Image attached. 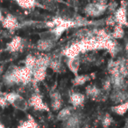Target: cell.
<instances>
[{"label":"cell","mask_w":128,"mask_h":128,"mask_svg":"<svg viewBox=\"0 0 128 128\" xmlns=\"http://www.w3.org/2000/svg\"><path fill=\"white\" fill-rule=\"evenodd\" d=\"M32 76L33 70L26 66L13 67L5 73L3 80L7 86L19 84L26 86L32 82Z\"/></svg>","instance_id":"1"},{"label":"cell","mask_w":128,"mask_h":128,"mask_svg":"<svg viewBox=\"0 0 128 128\" xmlns=\"http://www.w3.org/2000/svg\"><path fill=\"white\" fill-rule=\"evenodd\" d=\"M29 106L32 107L34 110L37 111H50L49 106L44 102L42 97L39 94V93H34L32 94L28 99Z\"/></svg>","instance_id":"2"},{"label":"cell","mask_w":128,"mask_h":128,"mask_svg":"<svg viewBox=\"0 0 128 128\" xmlns=\"http://www.w3.org/2000/svg\"><path fill=\"white\" fill-rule=\"evenodd\" d=\"M2 25L4 28L9 31H14L19 28L20 23L17 18L13 14H8L4 16L2 21Z\"/></svg>","instance_id":"3"},{"label":"cell","mask_w":128,"mask_h":128,"mask_svg":"<svg viewBox=\"0 0 128 128\" xmlns=\"http://www.w3.org/2000/svg\"><path fill=\"white\" fill-rule=\"evenodd\" d=\"M22 46L23 39L20 36H15L6 44V50L10 52H16L20 51Z\"/></svg>","instance_id":"4"},{"label":"cell","mask_w":128,"mask_h":128,"mask_svg":"<svg viewBox=\"0 0 128 128\" xmlns=\"http://www.w3.org/2000/svg\"><path fill=\"white\" fill-rule=\"evenodd\" d=\"M46 67H38L33 70L32 82L34 85L44 81L46 76Z\"/></svg>","instance_id":"5"},{"label":"cell","mask_w":128,"mask_h":128,"mask_svg":"<svg viewBox=\"0 0 128 128\" xmlns=\"http://www.w3.org/2000/svg\"><path fill=\"white\" fill-rule=\"evenodd\" d=\"M51 107L54 111H58L61 110L62 106V96L59 92H54L51 94Z\"/></svg>","instance_id":"6"},{"label":"cell","mask_w":128,"mask_h":128,"mask_svg":"<svg viewBox=\"0 0 128 128\" xmlns=\"http://www.w3.org/2000/svg\"><path fill=\"white\" fill-rule=\"evenodd\" d=\"M52 47H53V40L50 39L41 38L40 40L38 41L36 44V48L39 51H42V52L49 51Z\"/></svg>","instance_id":"7"},{"label":"cell","mask_w":128,"mask_h":128,"mask_svg":"<svg viewBox=\"0 0 128 128\" xmlns=\"http://www.w3.org/2000/svg\"><path fill=\"white\" fill-rule=\"evenodd\" d=\"M80 117L77 114L71 115L65 122L64 128H79L80 125Z\"/></svg>","instance_id":"8"},{"label":"cell","mask_w":128,"mask_h":128,"mask_svg":"<svg viewBox=\"0 0 128 128\" xmlns=\"http://www.w3.org/2000/svg\"><path fill=\"white\" fill-rule=\"evenodd\" d=\"M16 128H40L35 119L31 116L28 115L26 120L20 122Z\"/></svg>","instance_id":"9"},{"label":"cell","mask_w":128,"mask_h":128,"mask_svg":"<svg viewBox=\"0 0 128 128\" xmlns=\"http://www.w3.org/2000/svg\"><path fill=\"white\" fill-rule=\"evenodd\" d=\"M12 106L16 108L18 110L20 111H26L28 109L29 107V104H28V101L26 100L22 96H21L20 94L19 95V97L16 99V100L12 104Z\"/></svg>","instance_id":"10"},{"label":"cell","mask_w":128,"mask_h":128,"mask_svg":"<svg viewBox=\"0 0 128 128\" xmlns=\"http://www.w3.org/2000/svg\"><path fill=\"white\" fill-rule=\"evenodd\" d=\"M84 101H85V96L82 94L74 92L70 96V103L74 107L82 105Z\"/></svg>","instance_id":"11"},{"label":"cell","mask_w":128,"mask_h":128,"mask_svg":"<svg viewBox=\"0 0 128 128\" xmlns=\"http://www.w3.org/2000/svg\"><path fill=\"white\" fill-rule=\"evenodd\" d=\"M128 98V94L126 92H124L123 91H120V90H116L111 95V99L116 104H122V103H124Z\"/></svg>","instance_id":"12"},{"label":"cell","mask_w":128,"mask_h":128,"mask_svg":"<svg viewBox=\"0 0 128 128\" xmlns=\"http://www.w3.org/2000/svg\"><path fill=\"white\" fill-rule=\"evenodd\" d=\"M111 109L115 113L119 116H124L128 110V101L122 103L118 105H116L112 106Z\"/></svg>","instance_id":"13"},{"label":"cell","mask_w":128,"mask_h":128,"mask_svg":"<svg viewBox=\"0 0 128 128\" xmlns=\"http://www.w3.org/2000/svg\"><path fill=\"white\" fill-rule=\"evenodd\" d=\"M16 4L23 9H32L36 6V0H15Z\"/></svg>","instance_id":"14"},{"label":"cell","mask_w":128,"mask_h":128,"mask_svg":"<svg viewBox=\"0 0 128 128\" xmlns=\"http://www.w3.org/2000/svg\"><path fill=\"white\" fill-rule=\"evenodd\" d=\"M71 108L70 107H65L62 110L58 113L57 116V119L58 121L62 122H65L70 116H71Z\"/></svg>","instance_id":"15"},{"label":"cell","mask_w":128,"mask_h":128,"mask_svg":"<svg viewBox=\"0 0 128 128\" xmlns=\"http://www.w3.org/2000/svg\"><path fill=\"white\" fill-rule=\"evenodd\" d=\"M36 60H37V57H35L33 55L29 54L26 57V58L24 60V66H26L33 70V69L34 68L35 64H36Z\"/></svg>","instance_id":"16"},{"label":"cell","mask_w":128,"mask_h":128,"mask_svg":"<svg viewBox=\"0 0 128 128\" xmlns=\"http://www.w3.org/2000/svg\"><path fill=\"white\" fill-rule=\"evenodd\" d=\"M68 68H70V70L74 74H75L76 76H77V71L79 70V66H80L79 60L75 58H72L68 61Z\"/></svg>","instance_id":"17"},{"label":"cell","mask_w":128,"mask_h":128,"mask_svg":"<svg viewBox=\"0 0 128 128\" xmlns=\"http://www.w3.org/2000/svg\"><path fill=\"white\" fill-rule=\"evenodd\" d=\"M86 92L87 94L92 99L98 98L100 94V90L95 86H88V88H86Z\"/></svg>","instance_id":"18"},{"label":"cell","mask_w":128,"mask_h":128,"mask_svg":"<svg viewBox=\"0 0 128 128\" xmlns=\"http://www.w3.org/2000/svg\"><path fill=\"white\" fill-rule=\"evenodd\" d=\"M4 96V98H6V100H8V104L10 105H12V104L16 100V99L19 97L20 94L16 93V92H8V93H5L3 94Z\"/></svg>","instance_id":"19"},{"label":"cell","mask_w":128,"mask_h":128,"mask_svg":"<svg viewBox=\"0 0 128 128\" xmlns=\"http://www.w3.org/2000/svg\"><path fill=\"white\" fill-rule=\"evenodd\" d=\"M88 80H89V78H88V76H85V75H82V76H76V78L74 80V84L75 86H81V85H83Z\"/></svg>","instance_id":"20"},{"label":"cell","mask_w":128,"mask_h":128,"mask_svg":"<svg viewBox=\"0 0 128 128\" xmlns=\"http://www.w3.org/2000/svg\"><path fill=\"white\" fill-rule=\"evenodd\" d=\"M112 117L109 114H106V116H104V118L103 119V122H102V124H103L104 128H107L109 126H110V124H112Z\"/></svg>","instance_id":"21"},{"label":"cell","mask_w":128,"mask_h":128,"mask_svg":"<svg viewBox=\"0 0 128 128\" xmlns=\"http://www.w3.org/2000/svg\"><path fill=\"white\" fill-rule=\"evenodd\" d=\"M9 105L8 100H6V98H4V96L2 94V96H0V107L2 109H5L6 107H8V106Z\"/></svg>","instance_id":"22"},{"label":"cell","mask_w":128,"mask_h":128,"mask_svg":"<svg viewBox=\"0 0 128 128\" xmlns=\"http://www.w3.org/2000/svg\"><path fill=\"white\" fill-rule=\"evenodd\" d=\"M3 18H4V16H2V11H1V10H0V22H2V20H3Z\"/></svg>","instance_id":"23"},{"label":"cell","mask_w":128,"mask_h":128,"mask_svg":"<svg viewBox=\"0 0 128 128\" xmlns=\"http://www.w3.org/2000/svg\"><path fill=\"white\" fill-rule=\"evenodd\" d=\"M0 128H6L5 125L2 122H0Z\"/></svg>","instance_id":"24"},{"label":"cell","mask_w":128,"mask_h":128,"mask_svg":"<svg viewBox=\"0 0 128 128\" xmlns=\"http://www.w3.org/2000/svg\"><path fill=\"white\" fill-rule=\"evenodd\" d=\"M45 1H48V2H50V1H53V0H45Z\"/></svg>","instance_id":"25"},{"label":"cell","mask_w":128,"mask_h":128,"mask_svg":"<svg viewBox=\"0 0 128 128\" xmlns=\"http://www.w3.org/2000/svg\"></svg>","instance_id":"26"}]
</instances>
